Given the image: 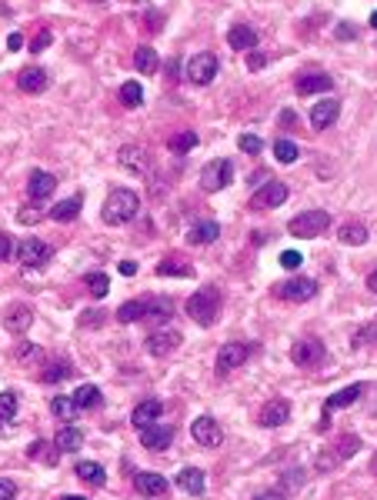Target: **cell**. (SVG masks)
<instances>
[{
	"instance_id": "30",
	"label": "cell",
	"mask_w": 377,
	"mask_h": 500,
	"mask_svg": "<svg viewBox=\"0 0 377 500\" xmlns=\"http://www.w3.org/2000/svg\"><path fill=\"white\" fill-rule=\"evenodd\" d=\"M54 447H57V450H60V454H74V450H80V447H84V434H80L77 427H70V424H67L64 430H57Z\"/></svg>"
},
{
	"instance_id": "8",
	"label": "cell",
	"mask_w": 377,
	"mask_h": 500,
	"mask_svg": "<svg viewBox=\"0 0 377 500\" xmlns=\"http://www.w3.org/2000/svg\"><path fill=\"white\" fill-rule=\"evenodd\" d=\"M180 340H184L180 330H174V327H157L154 334L144 340V347L151 357H170V354L180 347Z\"/></svg>"
},
{
	"instance_id": "22",
	"label": "cell",
	"mask_w": 377,
	"mask_h": 500,
	"mask_svg": "<svg viewBox=\"0 0 377 500\" xmlns=\"http://www.w3.org/2000/svg\"><path fill=\"white\" fill-rule=\"evenodd\" d=\"M160 413H164V403L160 401H144V403H137L131 413V420L137 430H147V427H154L157 420H160Z\"/></svg>"
},
{
	"instance_id": "52",
	"label": "cell",
	"mask_w": 377,
	"mask_h": 500,
	"mask_svg": "<svg viewBox=\"0 0 377 500\" xmlns=\"http://www.w3.org/2000/svg\"><path fill=\"white\" fill-rule=\"evenodd\" d=\"M264 64H267L264 54H251V57H247V67H251V70H264Z\"/></svg>"
},
{
	"instance_id": "39",
	"label": "cell",
	"mask_w": 377,
	"mask_h": 500,
	"mask_svg": "<svg viewBox=\"0 0 377 500\" xmlns=\"http://www.w3.org/2000/svg\"><path fill=\"white\" fill-rule=\"evenodd\" d=\"M50 411H54V417L67 420V424H70V420L80 413L77 407H74V401H70V397H54V401H50Z\"/></svg>"
},
{
	"instance_id": "46",
	"label": "cell",
	"mask_w": 377,
	"mask_h": 500,
	"mask_svg": "<svg viewBox=\"0 0 377 500\" xmlns=\"http://www.w3.org/2000/svg\"><path fill=\"white\" fill-rule=\"evenodd\" d=\"M280 267L297 271V267H300V254H297V250H284V254H280Z\"/></svg>"
},
{
	"instance_id": "31",
	"label": "cell",
	"mask_w": 377,
	"mask_h": 500,
	"mask_svg": "<svg viewBox=\"0 0 377 500\" xmlns=\"http://www.w3.org/2000/svg\"><path fill=\"white\" fill-rule=\"evenodd\" d=\"M357 397H361V384H351V387H344V391L331 393V397L324 401V411H327V413L341 411V407H347V403H354Z\"/></svg>"
},
{
	"instance_id": "44",
	"label": "cell",
	"mask_w": 377,
	"mask_h": 500,
	"mask_svg": "<svg viewBox=\"0 0 377 500\" xmlns=\"http://www.w3.org/2000/svg\"><path fill=\"white\" fill-rule=\"evenodd\" d=\"M57 454H60V450L50 447V444H33L31 447V457H47L44 464H57Z\"/></svg>"
},
{
	"instance_id": "43",
	"label": "cell",
	"mask_w": 377,
	"mask_h": 500,
	"mask_svg": "<svg viewBox=\"0 0 377 500\" xmlns=\"http://www.w3.org/2000/svg\"><path fill=\"white\" fill-rule=\"evenodd\" d=\"M241 151L244 153H251V157H257V153L264 151V141H261V137H257V134H244V137H241Z\"/></svg>"
},
{
	"instance_id": "35",
	"label": "cell",
	"mask_w": 377,
	"mask_h": 500,
	"mask_svg": "<svg viewBox=\"0 0 377 500\" xmlns=\"http://www.w3.org/2000/svg\"><path fill=\"white\" fill-rule=\"evenodd\" d=\"M77 477L87 480V484H94V487H100V484L107 480V474H104V467L94 464V460H80V464H77Z\"/></svg>"
},
{
	"instance_id": "38",
	"label": "cell",
	"mask_w": 377,
	"mask_h": 500,
	"mask_svg": "<svg viewBox=\"0 0 377 500\" xmlns=\"http://www.w3.org/2000/svg\"><path fill=\"white\" fill-rule=\"evenodd\" d=\"M121 100L127 107H141L144 104V87L137 80H127V84H121Z\"/></svg>"
},
{
	"instance_id": "37",
	"label": "cell",
	"mask_w": 377,
	"mask_h": 500,
	"mask_svg": "<svg viewBox=\"0 0 377 500\" xmlns=\"http://www.w3.org/2000/svg\"><path fill=\"white\" fill-rule=\"evenodd\" d=\"M274 157L280 163H294L300 157V147L294 141H288V137H280V141H274Z\"/></svg>"
},
{
	"instance_id": "1",
	"label": "cell",
	"mask_w": 377,
	"mask_h": 500,
	"mask_svg": "<svg viewBox=\"0 0 377 500\" xmlns=\"http://www.w3.org/2000/svg\"><path fill=\"white\" fill-rule=\"evenodd\" d=\"M137 210H141V197L127 190V187H117L114 194H107V200L100 207V220L107 227H121V224H131L137 217Z\"/></svg>"
},
{
	"instance_id": "42",
	"label": "cell",
	"mask_w": 377,
	"mask_h": 500,
	"mask_svg": "<svg viewBox=\"0 0 377 500\" xmlns=\"http://www.w3.org/2000/svg\"><path fill=\"white\" fill-rule=\"evenodd\" d=\"M67 374H70V364H67V360H57V364H47V370L40 374V381H44V384H57L60 377H67Z\"/></svg>"
},
{
	"instance_id": "18",
	"label": "cell",
	"mask_w": 377,
	"mask_h": 500,
	"mask_svg": "<svg viewBox=\"0 0 377 500\" xmlns=\"http://www.w3.org/2000/svg\"><path fill=\"white\" fill-rule=\"evenodd\" d=\"M133 487L141 490L144 497H164L170 484L164 480V474H151V470H141V474H133Z\"/></svg>"
},
{
	"instance_id": "19",
	"label": "cell",
	"mask_w": 377,
	"mask_h": 500,
	"mask_svg": "<svg viewBox=\"0 0 377 500\" xmlns=\"http://www.w3.org/2000/svg\"><path fill=\"white\" fill-rule=\"evenodd\" d=\"M160 277H194V263L187 261V257H180V254H167V257H160L154 267Z\"/></svg>"
},
{
	"instance_id": "4",
	"label": "cell",
	"mask_w": 377,
	"mask_h": 500,
	"mask_svg": "<svg viewBox=\"0 0 377 500\" xmlns=\"http://www.w3.org/2000/svg\"><path fill=\"white\" fill-rule=\"evenodd\" d=\"M13 254H17V261H21L23 271H31V267H44V263L54 257V247L40 237H27L13 247Z\"/></svg>"
},
{
	"instance_id": "5",
	"label": "cell",
	"mask_w": 377,
	"mask_h": 500,
	"mask_svg": "<svg viewBox=\"0 0 377 500\" xmlns=\"http://www.w3.org/2000/svg\"><path fill=\"white\" fill-rule=\"evenodd\" d=\"M217 70H221V60H217V54L204 50V54H194L187 60V67H184V77H187L190 84L204 87V84H211L214 77H217Z\"/></svg>"
},
{
	"instance_id": "51",
	"label": "cell",
	"mask_w": 377,
	"mask_h": 500,
	"mask_svg": "<svg viewBox=\"0 0 377 500\" xmlns=\"http://www.w3.org/2000/svg\"><path fill=\"white\" fill-rule=\"evenodd\" d=\"M357 31H354V23H341L337 27V40H354Z\"/></svg>"
},
{
	"instance_id": "10",
	"label": "cell",
	"mask_w": 377,
	"mask_h": 500,
	"mask_svg": "<svg viewBox=\"0 0 377 500\" xmlns=\"http://www.w3.org/2000/svg\"><path fill=\"white\" fill-rule=\"evenodd\" d=\"M117 163H121L124 170H131V174H147L154 163H151V151H147L144 143H124L121 151H117Z\"/></svg>"
},
{
	"instance_id": "17",
	"label": "cell",
	"mask_w": 377,
	"mask_h": 500,
	"mask_svg": "<svg viewBox=\"0 0 377 500\" xmlns=\"http://www.w3.org/2000/svg\"><path fill=\"white\" fill-rule=\"evenodd\" d=\"M47 84H50V77H47L44 67H23L21 74H17V87L23 90V94H44Z\"/></svg>"
},
{
	"instance_id": "14",
	"label": "cell",
	"mask_w": 377,
	"mask_h": 500,
	"mask_svg": "<svg viewBox=\"0 0 377 500\" xmlns=\"http://www.w3.org/2000/svg\"><path fill=\"white\" fill-rule=\"evenodd\" d=\"M190 434H194V440H197L200 447H217L224 440V430L214 417H197V420L190 424Z\"/></svg>"
},
{
	"instance_id": "13",
	"label": "cell",
	"mask_w": 377,
	"mask_h": 500,
	"mask_svg": "<svg viewBox=\"0 0 377 500\" xmlns=\"http://www.w3.org/2000/svg\"><path fill=\"white\" fill-rule=\"evenodd\" d=\"M33 324V307L27 304H11L7 310H4V327H7V334H13V337H21V334H27Z\"/></svg>"
},
{
	"instance_id": "25",
	"label": "cell",
	"mask_w": 377,
	"mask_h": 500,
	"mask_svg": "<svg viewBox=\"0 0 377 500\" xmlns=\"http://www.w3.org/2000/svg\"><path fill=\"white\" fill-rule=\"evenodd\" d=\"M141 444L147 450H167L174 444V427H147V430H141Z\"/></svg>"
},
{
	"instance_id": "2",
	"label": "cell",
	"mask_w": 377,
	"mask_h": 500,
	"mask_svg": "<svg viewBox=\"0 0 377 500\" xmlns=\"http://www.w3.org/2000/svg\"><path fill=\"white\" fill-rule=\"evenodd\" d=\"M221 290L217 287H200L197 294L187 297V304H184V310H187V317L194 320V324L200 327H214L217 324V317H221Z\"/></svg>"
},
{
	"instance_id": "50",
	"label": "cell",
	"mask_w": 377,
	"mask_h": 500,
	"mask_svg": "<svg viewBox=\"0 0 377 500\" xmlns=\"http://www.w3.org/2000/svg\"><path fill=\"white\" fill-rule=\"evenodd\" d=\"M17 497V487H13V480H0V500H13Z\"/></svg>"
},
{
	"instance_id": "32",
	"label": "cell",
	"mask_w": 377,
	"mask_h": 500,
	"mask_svg": "<svg viewBox=\"0 0 377 500\" xmlns=\"http://www.w3.org/2000/svg\"><path fill=\"white\" fill-rule=\"evenodd\" d=\"M70 401H74L77 411H94V407H100V391L94 387V384H80Z\"/></svg>"
},
{
	"instance_id": "23",
	"label": "cell",
	"mask_w": 377,
	"mask_h": 500,
	"mask_svg": "<svg viewBox=\"0 0 377 500\" xmlns=\"http://www.w3.org/2000/svg\"><path fill=\"white\" fill-rule=\"evenodd\" d=\"M177 487L190 497H204V490H207V477H204V470L197 467H184L177 474Z\"/></svg>"
},
{
	"instance_id": "26",
	"label": "cell",
	"mask_w": 377,
	"mask_h": 500,
	"mask_svg": "<svg viewBox=\"0 0 377 500\" xmlns=\"http://www.w3.org/2000/svg\"><path fill=\"white\" fill-rule=\"evenodd\" d=\"M217 237H221V224H217V220H197V224L187 230V244H194V247L214 244Z\"/></svg>"
},
{
	"instance_id": "33",
	"label": "cell",
	"mask_w": 377,
	"mask_h": 500,
	"mask_svg": "<svg viewBox=\"0 0 377 500\" xmlns=\"http://www.w3.org/2000/svg\"><path fill=\"white\" fill-rule=\"evenodd\" d=\"M84 283H87V290H90V297H107V290H111V281H107V273L104 271H90V273H84Z\"/></svg>"
},
{
	"instance_id": "12",
	"label": "cell",
	"mask_w": 377,
	"mask_h": 500,
	"mask_svg": "<svg viewBox=\"0 0 377 500\" xmlns=\"http://www.w3.org/2000/svg\"><path fill=\"white\" fill-rule=\"evenodd\" d=\"M170 314H174V307H170L167 297H141V320L144 324L160 327L170 320Z\"/></svg>"
},
{
	"instance_id": "15",
	"label": "cell",
	"mask_w": 377,
	"mask_h": 500,
	"mask_svg": "<svg viewBox=\"0 0 377 500\" xmlns=\"http://www.w3.org/2000/svg\"><path fill=\"white\" fill-rule=\"evenodd\" d=\"M257 420H261L264 427H284L290 420V403L284 401V397L267 401L264 407H261V413H257Z\"/></svg>"
},
{
	"instance_id": "57",
	"label": "cell",
	"mask_w": 377,
	"mask_h": 500,
	"mask_svg": "<svg viewBox=\"0 0 377 500\" xmlns=\"http://www.w3.org/2000/svg\"><path fill=\"white\" fill-rule=\"evenodd\" d=\"M60 500H87V497H60Z\"/></svg>"
},
{
	"instance_id": "48",
	"label": "cell",
	"mask_w": 377,
	"mask_h": 500,
	"mask_svg": "<svg viewBox=\"0 0 377 500\" xmlns=\"http://www.w3.org/2000/svg\"><path fill=\"white\" fill-rule=\"evenodd\" d=\"M357 447H361V440H357V437L354 434H351V437H341V444H337V454H354V450H357Z\"/></svg>"
},
{
	"instance_id": "11",
	"label": "cell",
	"mask_w": 377,
	"mask_h": 500,
	"mask_svg": "<svg viewBox=\"0 0 377 500\" xmlns=\"http://www.w3.org/2000/svg\"><path fill=\"white\" fill-rule=\"evenodd\" d=\"M290 360L297 364V367H317L324 360V344L314 337H304V340H294V347H290Z\"/></svg>"
},
{
	"instance_id": "49",
	"label": "cell",
	"mask_w": 377,
	"mask_h": 500,
	"mask_svg": "<svg viewBox=\"0 0 377 500\" xmlns=\"http://www.w3.org/2000/svg\"><path fill=\"white\" fill-rule=\"evenodd\" d=\"M50 37H54V33L47 31V27H44V31H40V33H37V37H33V44H31V50H33V54H40V50H44L47 44H50Z\"/></svg>"
},
{
	"instance_id": "20",
	"label": "cell",
	"mask_w": 377,
	"mask_h": 500,
	"mask_svg": "<svg viewBox=\"0 0 377 500\" xmlns=\"http://www.w3.org/2000/svg\"><path fill=\"white\" fill-rule=\"evenodd\" d=\"M337 114H341V100H334V97L321 100V104L311 110V127L314 131H327V127H334Z\"/></svg>"
},
{
	"instance_id": "41",
	"label": "cell",
	"mask_w": 377,
	"mask_h": 500,
	"mask_svg": "<svg viewBox=\"0 0 377 500\" xmlns=\"http://www.w3.org/2000/svg\"><path fill=\"white\" fill-rule=\"evenodd\" d=\"M13 417H17V393H0V427L11 424Z\"/></svg>"
},
{
	"instance_id": "40",
	"label": "cell",
	"mask_w": 377,
	"mask_h": 500,
	"mask_svg": "<svg viewBox=\"0 0 377 500\" xmlns=\"http://www.w3.org/2000/svg\"><path fill=\"white\" fill-rule=\"evenodd\" d=\"M40 357H44V350L37 347V344H21L17 347V364L21 367H33V364H40Z\"/></svg>"
},
{
	"instance_id": "28",
	"label": "cell",
	"mask_w": 377,
	"mask_h": 500,
	"mask_svg": "<svg viewBox=\"0 0 377 500\" xmlns=\"http://www.w3.org/2000/svg\"><path fill=\"white\" fill-rule=\"evenodd\" d=\"M334 80L327 74H304L297 77V94H304V97H311V94H324V90H331Z\"/></svg>"
},
{
	"instance_id": "36",
	"label": "cell",
	"mask_w": 377,
	"mask_h": 500,
	"mask_svg": "<svg viewBox=\"0 0 377 500\" xmlns=\"http://www.w3.org/2000/svg\"><path fill=\"white\" fill-rule=\"evenodd\" d=\"M167 147L174 153H190L194 147H197V134L194 131H180V134H174L170 141H167Z\"/></svg>"
},
{
	"instance_id": "34",
	"label": "cell",
	"mask_w": 377,
	"mask_h": 500,
	"mask_svg": "<svg viewBox=\"0 0 377 500\" xmlns=\"http://www.w3.org/2000/svg\"><path fill=\"white\" fill-rule=\"evenodd\" d=\"M133 67H137L141 74H157V54H154V47H137V50H133Z\"/></svg>"
},
{
	"instance_id": "45",
	"label": "cell",
	"mask_w": 377,
	"mask_h": 500,
	"mask_svg": "<svg viewBox=\"0 0 377 500\" xmlns=\"http://www.w3.org/2000/svg\"><path fill=\"white\" fill-rule=\"evenodd\" d=\"M13 247H17V244H13L11 234H0V263L11 261V257H13Z\"/></svg>"
},
{
	"instance_id": "54",
	"label": "cell",
	"mask_w": 377,
	"mask_h": 500,
	"mask_svg": "<svg viewBox=\"0 0 377 500\" xmlns=\"http://www.w3.org/2000/svg\"><path fill=\"white\" fill-rule=\"evenodd\" d=\"M254 500H284V494H280V490H264V494H257Z\"/></svg>"
},
{
	"instance_id": "16",
	"label": "cell",
	"mask_w": 377,
	"mask_h": 500,
	"mask_svg": "<svg viewBox=\"0 0 377 500\" xmlns=\"http://www.w3.org/2000/svg\"><path fill=\"white\" fill-rule=\"evenodd\" d=\"M247 354H251V347H247V344H241V340H231V344H224V347L217 350V367H221V370L244 367Z\"/></svg>"
},
{
	"instance_id": "9",
	"label": "cell",
	"mask_w": 377,
	"mask_h": 500,
	"mask_svg": "<svg viewBox=\"0 0 377 500\" xmlns=\"http://www.w3.org/2000/svg\"><path fill=\"white\" fill-rule=\"evenodd\" d=\"M290 197V187L280 184V180H267L264 187H257L254 197H251V207L254 210H274Z\"/></svg>"
},
{
	"instance_id": "6",
	"label": "cell",
	"mask_w": 377,
	"mask_h": 500,
	"mask_svg": "<svg viewBox=\"0 0 377 500\" xmlns=\"http://www.w3.org/2000/svg\"><path fill=\"white\" fill-rule=\"evenodd\" d=\"M231 177H234L231 161L217 157V161L200 167V190H204V194H217V190H224V187L231 184Z\"/></svg>"
},
{
	"instance_id": "24",
	"label": "cell",
	"mask_w": 377,
	"mask_h": 500,
	"mask_svg": "<svg viewBox=\"0 0 377 500\" xmlns=\"http://www.w3.org/2000/svg\"><path fill=\"white\" fill-rule=\"evenodd\" d=\"M80 207H84V194H74V197H67V200H57V204L47 210V217L67 224V220H74L80 214Z\"/></svg>"
},
{
	"instance_id": "27",
	"label": "cell",
	"mask_w": 377,
	"mask_h": 500,
	"mask_svg": "<svg viewBox=\"0 0 377 500\" xmlns=\"http://www.w3.org/2000/svg\"><path fill=\"white\" fill-rule=\"evenodd\" d=\"M337 237H341V244H347V247H364L367 237H371V230H367L361 220H347L344 227L337 230Z\"/></svg>"
},
{
	"instance_id": "55",
	"label": "cell",
	"mask_w": 377,
	"mask_h": 500,
	"mask_svg": "<svg viewBox=\"0 0 377 500\" xmlns=\"http://www.w3.org/2000/svg\"><path fill=\"white\" fill-rule=\"evenodd\" d=\"M121 273L133 277V273H137V263H133V261H121Z\"/></svg>"
},
{
	"instance_id": "56",
	"label": "cell",
	"mask_w": 377,
	"mask_h": 500,
	"mask_svg": "<svg viewBox=\"0 0 377 500\" xmlns=\"http://www.w3.org/2000/svg\"><path fill=\"white\" fill-rule=\"evenodd\" d=\"M17 47H23V37H21V33H13V37H11V50H17Z\"/></svg>"
},
{
	"instance_id": "21",
	"label": "cell",
	"mask_w": 377,
	"mask_h": 500,
	"mask_svg": "<svg viewBox=\"0 0 377 500\" xmlns=\"http://www.w3.org/2000/svg\"><path fill=\"white\" fill-rule=\"evenodd\" d=\"M54 190H57V177L47 174V170H33L31 180H27V194H31L33 204H37V200H47Z\"/></svg>"
},
{
	"instance_id": "47",
	"label": "cell",
	"mask_w": 377,
	"mask_h": 500,
	"mask_svg": "<svg viewBox=\"0 0 377 500\" xmlns=\"http://www.w3.org/2000/svg\"><path fill=\"white\" fill-rule=\"evenodd\" d=\"M17 220H21V224H37V220H40V210H37V207H21V214H17Z\"/></svg>"
},
{
	"instance_id": "53",
	"label": "cell",
	"mask_w": 377,
	"mask_h": 500,
	"mask_svg": "<svg viewBox=\"0 0 377 500\" xmlns=\"http://www.w3.org/2000/svg\"><path fill=\"white\" fill-rule=\"evenodd\" d=\"M104 324V314H80V327H94Z\"/></svg>"
},
{
	"instance_id": "7",
	"label": "cell",
	"mask_w": 377,
	"mask_h": 500,
	"mask_svg": "<svg viewBox=\"0 0 377 500\" xmlns=\"http://www.w3.org/2000/svg\"><path fill=\"white\" fill-rule=\"evenodd\" d=\"M274 294L280 300H290V304H307V300L317 297V281H311V277H290V281L278 283Z\"/></svg>"
},
{
	"instance_id": "29",
	"label": "cell",
	"mask_w": 377,
	"mask_h": 500,
	"mask_svg": "<svg viewBox=\"0 0 377 500\" xmlns=\"http://www.w3.org/2000/svg\"><path fill=\"white\" fill-rule=\"evenodd\" d=\"M227 44H231L234 50H254V47H257L254 27H247V23H237V27H231V33H227Z\"/></svg>"
},
{
	"instance_id": "3",
	"label": "cell",
	"mask_w": 377,
	"mask_h": 500,
	"mask_svg": "<svg viewBox=\"0 0 377 500\" xmlns=\"http://www.w3.org/2000/svg\"><path fill=\"white\" fill-rule=\"evenodd\" d=\"M327 227H331V214L327 210H304V214H297L288 224V234L300 240H311V237H321Z\"/></svg>"
}]
</instances>
